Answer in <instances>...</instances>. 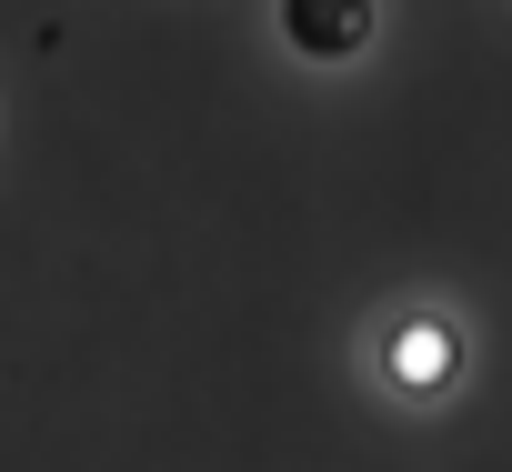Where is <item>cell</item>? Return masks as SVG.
<instances>
[{"label": "cell", "instance_id": "obj_1", "mask_svg": "<svg viewBox=\"0 0 512 472\" xmlns=\"http://www.w3.org/2000/svg\"><path fill=\"white\" fill-rule=\"evenodd\" d=\"M282 41L302 61H352L372 51V0H282Z\"/></svg>", "mask_w": 512, "mask_h": 472}, {"label": "cell", "instance_id": "obj_2", "mask_svg": "<svg viewBox=\"0 0 512 472\" xmlns=\"http://www.w3.org/2000/svg\"><path fill=\"white\" fill-rule=\"evenodd\" d=\"M392 372H402L412 392H432V382H452V372H462V342H452L442 322H412V332L392 342Z\"/></svg>", "mask_w": 512, "mask_h": 472}]
</instances>
